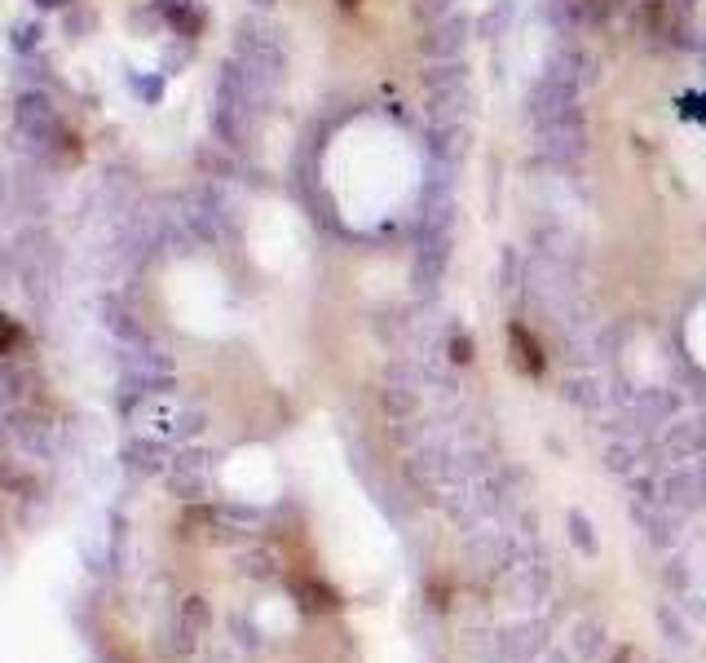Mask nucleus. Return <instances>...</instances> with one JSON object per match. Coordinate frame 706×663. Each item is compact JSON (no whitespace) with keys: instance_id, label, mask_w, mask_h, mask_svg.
I'll return each instance as SVG.
<instances>
[{"instance_id":"nucleus-1","label":"nucleus","mask_w":706,"mask_h":663,"mask_svg":"<svg viewBox=\"0 0 706 663\" xmlns=\"http://www.w3.org/2000/svg\"><path fill=\"white\" fill-rule=\"evenodd\" d=\"M257 111H261V102H257V93L248 89V80H244V71H239V62H225L221 67V75H216V97H212V133L230 147V151H239V147H248V138H252V125H257Z\"/></svg>"},{"instance_id":"nucleus-2","label":"nucleus","mask_w":706,"mask_h":663,"mask_svg":"<svg viewBox=\"0 0 706 663\" xmlns=\"http://www.w3.org/2000/svg\"><path fill=\"white\" fill-rule=\"evenodd\" d=\"M234 62H239L248 89L257 93V102H270L279 80H283V45L274 40V32L266 27H239L234 40Z\"/></svg>"},{"instance_id":"nucleus-3","label":"nucleus","mask_w":706,"mask_h":663,"mask_svg":"<svg viewBox=\"0 0 706 663\" xmlns=\"http://www.w3.org/2000/svg\"><path fill=\"white\" fill-rule=\"evenodd\" d=\"M14 142L32 160H45L62 142V120H58V106H54L49 93H40V89L19 93V102H14Z\"/></svg>"},{"instance_id":"nucleus-4","label":"nucleus","mask_w":706,"mask_h":663,"mask_svg":"<svg viewBox=\"0 0 706 663\" xmlns=\"http://www.w3.org/2000/svg\"><path fill=\"white\" fill-rule=\"evenodd\" d=\"M10 261H14L19 279H23L27 296H32L36 305H49L54 292H58V261H62L54 235H49V231H27V235L19 240V248H14Z\"/></svg>"},{"instance_id":"nucleus-5","label":"nucleus","mask_w":706,"mask_h":663,"mask_svg":"<svg viewBox=\"0 0 706 663\" xmlns=\"http://www.w3.org/2000/svg\"><path fill=\"white\" fill-rule=\"evenodd\" d=\"M10 429H14V447L27 452L32 461H45L49 465V461L62 456V442H67L62 424L54 416H45V411H32V403L19 407V411H10Z\"/></svg>"},{"instance_id":"nucleus-6","label":"nucleus","mask_w":706,"mask_h":663,"mask_svg":"<svg viewBox=\"0 0 706 663\" xmlns=\"http://www.w3.org/2000/svg\"><path fill=\"white\" fill-rule=\"evenodd\" d=\"M530 116H534V129H548V125H578L583 111H578V84L569 80H556V75H539V84L530 89Z\"/></svg>"},{"instance_id":"nucleus-7","label":"nucleus","mask_w":706,"mask_h":663,"mask_svg":"<svg viewBox=\"0 0 706 663\" xmlns=\"http://www.w3.org/2000/svg\"><path fill=\"white\" fill-rule=\"evenodd\" d=\"M173 385V359L155 341H133L125 354V389L129 394H164Z\"/></svg>"},{"instance_id":"nucleus-8","label":"nucleus","mask_w":706,"mask_h":663,"mask_svg":"<svg viewBox=\"0 0 706 663\" xmlns=\"http://www.w3.org/2000/svg\"><path fill=\"white\" fill-rule=\"evenodd\" d=\"M450 266V231H415V253H411V283L415 292H437L442 275Z\"/></svg>"},{"instance_id":"nucleus-9","label":"nucleus","mask_w":706,"mask_h":663,"mask_svg":"<svg viewBox=\"0 0 706 663\" xmlns=\"http://www.w3.org/2000/svg\"><path fill=\"white\" fill-rule=\"evenodd\" d=\"M539 151L556 168H574L587 155V129H583V120L578 125H548V129H539Z\"/></svg>"},{"instance_id":"nucleus-10","label":"nucleus","mask_w":706,"mask_h":663,"mask_svg":"<svg viewBox=\"0 0 706 663\" xmlns=\"http://www.w3.org/2000/svg\"><path fill=\"white\" fill-rule=\"evenodd\" d=\"M420 49H424L433 62H455V58H463V49H468V19H459V14L437 19V23L428 27V36L420 40Z\"/></svg>"},{"instance_id":"nucleus-11","label":"nucleus","mask_w":706,"mask_h":663,"mask_svg":"<svg viewBox=\"0 0 706 663\" xmlns=\"http://www.w3.org/2000/svg\"><path fill=\"white\" fill-rule=\"evenodd\" d=\"M208 628H212V606H208L199 593L181 597V602H177V628H173V637H177V641H173L168 650H173V654H190V650H195V641H199Z\"/></svg>"},{"instance_id":"nucleus-12","label":"nucleus","mask_w":706,"mask_h":663,"mask_svg":"<svg viewBox=\"0 0 706 663\" xmlns=\"http://www.w3.org/2000/svg\"><path fill=\"white\" fill-rule=\"evenodd\" d=\"M667 509H697L706 504V469H693V465H680L662 478V496H658Z\"/></svg>"},{"instance_id":"nucleus-13","label":"nucleus","mask_w":706,"mask_h":663,"mask_svg":"<svg viewBox=\"0 0 706 663\" xmlns=\"http://www.w3.org/2000/svg\"><path fill=\"white\" fill-rule=\"evenodd\" d=\"M168 487L181 500H199L208 491V456L203 452H181L168 465Z\"/></svg>"},{"instance_id":"nucleus-14","label":"nucleus","mask_w":706,"mask_h":663,"mask_svg":"<svg viewBox=\"0 0 706 663\" xmlns=\"http://www.w3.org/2000/svg\"><path fill=\"white\" fill-rule=\"evenodd\" d=\"M662 452L671 461H693L697 452H706V420H675V424H667Z\"/></svg>"},{"instance_id":"nucleus-15","label":"nucleus","mask_w":706,"mask_h":663,"mask_svg":"<svg viewBox=\"0 0 706 663\" xmlns=\"http://www.w3.org/2000/svg\"><path fill=\"white\" fill-rule=\"evenodd\" d=\"M32 403V372L14 359H0V411H19Z\"/></svg>"},{"instance_id":"nucleus-16","label":"nucleus","mask_w":706,"mask_h":663,"mask_svg":"<svg viewBox=\"0 0 706 663\" xmlns=\"http://www.w3.org/2000/svg\"><path fill=\"white\" fill-rule=\"evenodd\" d=\"M428 155L433 160H446V164H459L463 160V125H433Z\"/></svg>"},{"instance_id":"nucleus-17","label":"nucleus","mask_w":706,"mask_h":663,"mask_svg":"<svg viewBox=\"0 0 706 663\" xmlns=\"http://www.w3.org/2000/svg\"><path fill=\"white\" fill-rule=\"evenodd\" d=\"M539 645H543V624H513V628L499 632V650H504V654L526 659V654H534Z\"/></svg>"},{"instance_id":"nucleus-18","label":"nucleus","mask_w":706,"mask_h":663,"mask_svg":"<svg viewBox=\"0 0 706 663\" xmlns=\"http://www.w3.org/2000/svg\"><path fill=\"white\" fill-rule=\"evenodd\" d=\"M508 337H513V350H517V363H521V368H526L530 376H539V372H543V350H539V346L530 341V332H526L521 323H513V327H508Z\"/></svg>"},{"instance_id":"nucleus-19","label":"nucleus","mask_w":706,"mask_h":663,"mask_svg":"<svg viewBox=\"0 0 706 663\" xmlns=\"http://www.w3.org/2000/svg\"><path fill=\"white\" fill-rule=\"evenodd\" d=\"M125 456H129V465H133L138 474H160V469H164V447H160V438L133 442V447H129Z\"/></svg>"},{"instance_id":"nucleus-20","label":"nucleus","mask_w":706,"mask_h":663,"mask_svg":"<svg viewBox=\"0 0 706 663\" xmlns=\"http://www.w3.org/2000/svg\"><path fill=\"white\" fill-rule=\"evenodd\" d=\"M296 597H301V606L305 610H336L340 602H336V593L327 589V584H318V580H296Z\"/></svg>"},{"instance_id":"nucleus-21","label":"nucleus","mask_w":706,"mask_h":663,"mask_svg":"<svg viewBox=\"0 0 706 663\" xmlns=\"http://www.w3.org/2000/svg\"><path fill=\"white\" fill-rule=\"evenodd\" d=\"M569 539L587 552V558H597V535H592V522H587L583 513H569Z\"/></svg>"},{"instance_id":"nucleus-22","label":"nucleus","mask_w":706,"mask_h":663,"mask_svg":"<svg viewBox=\"0 0 706 663\" xmlns=\"http://www.w3.org/2000/svg\"><path fill=\"white\" fill-rule=\"evenodd\" d=\"M636 513H640V522L649 526L654 544H667V539H671V531H667V526H671V517H662V513L654 509V500H649V509H640V504H636Z\"/></svg>"},{"instance_id":"nucleus-23","label":"nucleus","mask_w":706,"mask_h":663,"mask_svg":"<svg viewBox=\"0 0 706 663\" xmlns=\"http://www.w3.org/2000/svg\"><path fill=\"white\" fill-rule=\"evenodd\" d=\"M446 14H455V0H420V19H446Z\"/></svg>"},{"instance_id":"nucleus-24","label":"nucleus","mask_w":706,"mask_h":663,"mask_svg":"<svg viewBox=\"0 0 706 663\" xmlns=\"http://www.w3.org/2000/svg\"><path fill=\"white\" fill-rule=\"evenodd\" d=\"M610 465H614L619 474L632 469V447H627V442H614V447H610Z\"/></svg>"},{"instance_id":"nucleus-25","label":"nucleus","mask_w":706,"mask_h":663,"mask_svg":"<svg viewBox=\"0 0 706 663\" xmlns=\"http://www.w3.org/2000/svg\"><path fill=\"white\" fill-rule=\"evenodd\" d=\"M10 447H14V429H10V411H0V461L10 456Z\"/></svg>"},{"instance_id":"nucleus-26","label":"nucleus","mask_w":706,"mask_h":663,"mask_svg":"<svg viewBox=\"0 0 706 663\" xmlns=\"http://www.w3.org/2000/svg\"><path fill=\"white\" fill-rule=\"evenodd\" d=\"M14 45H19V49H32V45H40V27H32V23H23V27L14 32Z\"/></svg>"},{"instance_id":"nucleus-27","label":"nucleus","mask_w":706,"mask_h":663,"mask_svg":"<svg viewBox=\"0 0 706 663\" xmlns=\"http://www.w3.org/2000/svg\"><path fill=\"white\" fill-rule=\"evenodd\" d=\"M450 359H455V363H468V359H473V341L455 337V341H450Z\"/></svg>"},{"instance_id":"nucleus-28","label":"nucleus","mask_w":706,"mask_h":663,"mask_svg":"<svg viewBox=\"0 0 706 663\" xmlns=\"http://www.w3.org/2000/svg\"><path fill=\"white\" fill-rule=\"evenodd\" d=\"M19 341V332H14V323H0V354H10V346Z\"/></svg>"},{"instance_id":"nucleus-29","label":"nucleus","mask_w":706,"mask_h":663,"mask_svg":"<svg viewBox=\"0 0 706 663\" xmlns=\"http://www.w3.org/2000/svg\"><path fill=\"white\" fill-rule=\"evenodd\" d=\"M248 5H257V10H274L279 0H248Z\"/></svg>"},{"instance_id":"nucleus-30","label":"nucleus","mask_w":706,"mask_h":663,"mask_svg":"<svg viewBox=\"0 0 706 663\" xmlns=\"http://www.w3.org/2000/svg\"><path fill=\"white\" fill-rule=\"evenodd\" d=\"M40 5H45V10H58V5H67V0H40Z\"/></svg>"},{"instance_id":"nucleus-31","label":"nucleus","mask_w":706,"mask_h":663,"mask_svg":"<svg viewBox=\"0 0 706 663\" xmlns=\"http://www.w3.org/2000/svg\"><path fill=\"white\" fill-rule=\"evenodd\" d=\"M543 663H565V659H561V654H548V659H543Z\"/></svg>"},{"instance_id":"nucleus-32","label":"nucleus","mask_w":706,"mask_h":663,"mask_svg":"<svg viewBox=\"0 0 706 663\" xmlns=\"http://www.w3.org/2000/svg\"><path fill=\"white\" fill-rule=\"evenodd\" d=\"M344 5H358V0H344Z\"/></svg>"},{"instance_id":"nucleus-33","label":"nucleus","mask_w":706,"mask_h":663,"mask_svg":"<svg viewBox=\"0 0 706 663\" xmlns=\"http://www.w3.org/2000/svg\"><path fill=\"white\" fill-rule=\"evenodd\" d=\"M680 5H693V0H680Z\"/></svg>"}]
</instances>
